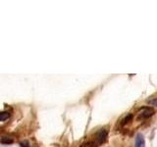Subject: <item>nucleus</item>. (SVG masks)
Segmentation results:
<instances>
[{
    "instance_id": "6e6552de",
    "label": "nucleus",
    "mask_w": 157,
    "mask_h": 147,
    "mask_svg": "<svg viewBox=\"0 0 157 147\" xmlns=\"http://www.w3.org/2000/svg\"><path fill=\"white\" fill-rule=\"evenodd\" d=\"M21 146H22V147H29V143H27V141H25V142H21Z\"/></svg>"
},
{
    "instance_id": "39448f33",
    "label": "nucleus",
    "mask_w": 157,
    "mask_h": 147,
    "mask_svg": "<svg viewBox=\"0 0 157 147\" xmlns=\"http://www.w3.org/2000/svg\"><path fill=\"white\" fill-rule=\"evenodd\" d=\"M9 117H10V113L7 112V111H4V112H2L1 114H0V120H1V122L6 121Z\"/></svg>"
},
{
    "instance_id": "7ed1b4c3",
    "label": "nucleus",
    "mask_w": 157,
    "mask_h": 147,
    "mask_svg": "<svg viewBox=\"0 0 157 147\" xmlns=\"http://www.w3.org/2000/svg\"><path fill=\"white\" fill-rule=\"evenodd\" d=\"M153 113H154V111H153L152 109L150 108H146V109H144L143 112L140 113L139 115V118H143V119H146V118H149V117H151Z\"/></svg>"
},
{
    "instance_id": "f03ea898",
    "label": "nucleus",
    "mask_w": 157,
    "mask_h": 147,
    "mask_svg": "<svg viewBox=\"0 0 157 147\" xmlns=\"http://www.w3.org/2000/svg\"><path fill=\"white\" fill-rule=\"evenodd\" d=\"M136 147H145L144 137L141 133H139L136 137Z\"/></svg>"
},
{
    "instance_id": "f257e3e1",
    "label": "nucleus",
    "mask_w": 157,
    "mask_h": 147,
    "mask_svg": "<svg viewBox=\"0 0 157 147\" xmlns=\"http://www.w3.org/2000/svg\"><path fill=\"white\" fill-rule=\"evenodd\" d=\"M107 136H108L107 132H106L104 129H100L99 132L96 133V143L97 144L104 143V142L106 141V139H107Z\"/></svg>"
},
{
    "instance_id": "20e7f679",
    "label": "nucleus",
    "mask_w": 157,
    "mask_h": 147,
    "mask_svg": "<svg viewBox=\"0 0 157 147\" xmlns=\"http://www.w3.org/2000/svg\"><path fill=\"white\" fill-rule=\"evenodd\" d=\"M1 143L2 144H11L13 143V139L8 136H2L1 137Z\"/></svg>"
},
{
    "instance_id": "0eeeda50",
    "label": "nucleus",
    "mask_w": 157,
    "mask_h": 147,
    "mask_svg": "<svg viewBox=\"0 0 157 147\" xmlns=\"http://www.w3.org/2000/svg\"><path fill=\"white\" fill-rule=\"evenodd\" d=\"M131 119H132V115H129V116H127V117H126V118L124 119L123 121H122V124H123V125L127 124V123H128L130 120H131Z\"/></svg>"
},
{
    "instance_id": "423d86ee",
    "label": "nucleus",
    "mask_w": 157,
    "mask_h": 147,
    "mask_svg": "<svg viewBox=\"0 0 157 147\" xmlns=\"http://www.w3.org/2000/svg\"><path fill=\"white\" fill-rule=\"evenodd\" d=\"M147 103L149 105L152 106H157V98H152V99H148Z\"/></svg>"
}]
</instances>
